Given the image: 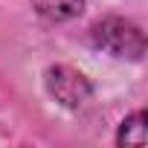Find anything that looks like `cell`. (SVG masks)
Masks as SVG:
<instances>
[{
	"label": "cell",
	"mask_w": 148,
	"mask_h": 148,
	"mask_svg": "<svg viewBox=\"0 0 148 148\" xmlns=\"http://www.w3.org/2000/svg\"><path fill=\"white\" fill-rule=\"evenodd\" d=\"M148 134H145V113H134L122 122L119 128V145H145Z\"/></svg>",
	"instance_id": "cell-4"
},
{
	"label": "cell",
	"mask_w": 148,
	"mask_h": 148,
	"mask_svg": "<svg viewBox=\"0 0 148 148\" xmlns=\"http://www.w3.org/2000/svg\"><path fill=\"white\" fill-rule=\"evenodd\" d=\"M47 90L64 108H82V105H87V99L93 93L90 82L84 79V73L73 70V67H64V64L47 70Z\"/></svg>",
	"instance_id": "cell-2"
},
{
	"label": "cell",
	"mask_w": 148,
	"mask_h": 148,
	"mask_svg": "<svg viewBox=\"0 0 148 148\" xmlns=\"http://www.w3.org/2000/svg\"><path fill=\"white\" fill-rule=\"evenodd\" d=\"M32 6L49 21H70L84 9V0H32Z\"/></svg>",
	"instance_id": "cell-3"
},
{
	"label": "cell",
	"mask_w": 148,
	"mask_h": 148,
	"mask_svg": "<svg viewBox=\"0 0 148 148\" xmlns=\"http://www.w3.org/2000/svg\"><path fill=\"white\" fill-rule=\"evenodd\" d=\"M93 44L116 58H142L145 52V38H142V29L134 23V21H125V18H105L93 26Z\"/></svg>",
	"instance_id": "cell-1"
}]
</instances>
